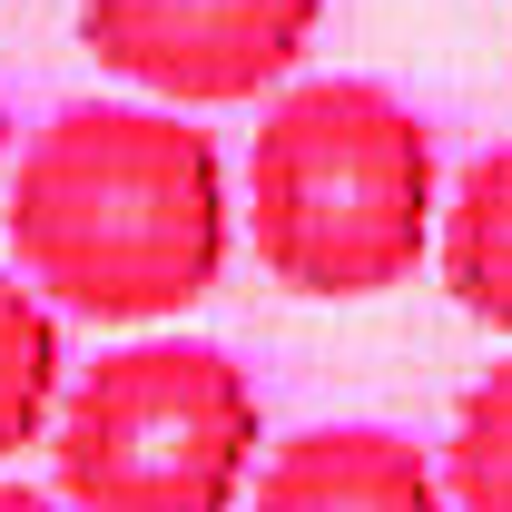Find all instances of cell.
Returning a JSON list of instances; mask_svg holds the SVG:
<instances>
[{
  "label": "cell",
  "mask_w": 512,
  "mask_h": 512,
  "mask_svg": "<svg viewBox=\"0 0 512 512\" xmlns=\"http://www.w3.org/2000/svg\"><path fill=\"white\" fill-rule=\"evenodd\" d=\"M10 266L89 325H178L227 276V168L158 99H79L10 168Z\"/></svg>",
  "instance_id": "cell-1"
},
{
  "label": "cell",
  "mask_w": 512,
  "mask_h": 512,
  "mask_svg": "<svg viewBox=\"0 0 512 512\" xmlns=\"http://www.w3.org/2000/svg\"><path fill=\"white\" fill-rule=\"evenodd\" d=\"M434 128L384 79H286L247 148V237L286 296L355 306L434 256Z\"/></svg>",
  "instance_id": "cell-2"
},
{
  "label": "cell",
  "mask_w": 512,
  "mask_h": 512,
  "mask_svg": "<svg viewBox=\"0 0 512 512\" xmlns=\"http://www.w3.org/2000/svg\"><path fill=\"white\" fill-rule=\"evenodd\" d=\"M256 444V384L227 345L138 325L119 355L60 384L50 414V483L60 512H237Z\"/></svg>",
  "instance_id": "cell-3"
},
{
  "label": "cell",
  "mask_w": 512,
  "mask_h": 512,
  "mask_svg": "<svg viewBox=\"0 0 512 512\" xmlns=\"http://www.w3.org/2000/svg\"><path fill=\"white\" fill-rule=\"evenodd\" d=\"M325 0H79L89 60L158 109H237L286 89L316 50Z\"/></svg>",
  "instance_id": "cell-4"
},
{
  "label": "cell",
  "mask_w": 512,
  "mask_h": 512,
  "mask_svg": "<svg viewBox=\"0 0 512 512\" xmlns=\"http://www.w3.org/2000/svg\"><path fill=\"white\" fill-rule=\"evenodd\" d=\"M247 483H256L247 512H453L444 473L394 424H316V434L276 444Z\"/></svg>",
  "instance_id": "cell-5"
},
{
  "label": "cell",
  "mask_w": 512,
  "mask_h": 512,
  "mask_svg": "<svg viewBox=\"0 0 512 512\" xmlns=\"http://www.w3.org/2000/svg\"><path fill=\"white\" fill-rule=\"evenodd\" d=\"M434 266H444L453 306L473 325L512 335V138L483 148L453 178V197L434 207Z\"/></svg>",
  "instance_id": "cell-6"
},
{
  "label": "cell",
  "mask_w": 512,
  "mask_h": 512,
  "mask_svg": "<svg viewBox=\"0 0 512 512\" xmlns=\"http://www.w3.org/2000/svg\"><path fill=\"white\" fill-rule=\"evenodd\" d=\"M60 384H69L60 306H50L20 266H0V463H10L20 444H40V434H50Z\"/></svg>",
  "instance_id": "cell-7"
},
{
  "label": "cell",
  "mask_w": 512,
  "mask_h": 512,
  "mask_svg": "<svg viewBox=\"0 0 512 512\" xmlns=\"http://www.w3.org/2000/svg\"><path fill=\"white\" fill-rule=\"evenodd\" d=\"M434 473H444L453 512H512V365H493L453 404V444Z\"/></svg>",
  "instance_id": "cell-8"
},
{
  "label": "cell",
  "mask_w": 512,
  "mask_h": 512,
  "mask_svg": "<svg viewBox=\"0 0 512 512\" xmlns=\"http://www.w3.org/2000/svg\"><path fill=\"white\" fill-rule=\"evenodd\" d=\"M0 512H60V493H30V483H0Z\"/></svg>",
  "instance_id": "cell-9"
}]
</instances>
